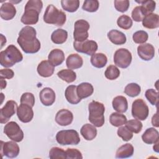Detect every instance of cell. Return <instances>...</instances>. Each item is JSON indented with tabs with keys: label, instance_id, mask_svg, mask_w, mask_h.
Listing matches in <instances>:
<instances>
[{
	"label": "cell",
	"instance_id": "cell-45",
	"mask_svg": "<svg viewBox=\"0 0 159 159\" xmlns=\"http://www.w3.org/2000/svg\"><path fill=\"white\" fill-rule=\"evenodd\" d=\"M145 15L144 14L141 6L135 7L132 12V18L135 22L142 21Z\"/></svg>",
	"mask_w": 159,
	"mask_h": 159
},
{
	"label": "cell",
	"instance_id": "cell-11",
	"mask_svg": "<svg viewBox=\"0 0 159 159\" xmlns=\"http://www.w3.org/2000/svg\"><path fill=\"white\" fill-rule=\"evenodd\" d=\"M73 47L78 52L85 53L88 55H92L97 51L98 46L95 41L86 40L82 42L74 41Z\"/></svg>",
	"mask_w": 159,
	"mask_h": 159
},
{
	"label": "cell",
	"instance_id": "cell-17",
	"mask_svg": "<svg viewBox=\"0 0 159 159\" xmlns=\"http://www.w3.org/2000/svg\"><path fill=\"white\" fill-rule=\"evenodd\" d=\"M41 102L46 106H51L55 101V91L50 88H44L41 90L39 94Z\"/></svg>",
	"mask_w": 159,
	"mask_h": 159
},
{
	"label": "cell",
	"instance_id": "cell-46",
	"mask_svg": "<svg viewBox=\"0 0 159 159\" xmlns=\"http://www.w3.org/2000/svg\"><path fill=\"white\" fill-rule=\"evenodd\" d=\"M20 103L26 104L32 107L35 104V97L31 93H24L20 97Z\"/></svg>",
	"mask_w": 159,
	"mask_h": 159
},
{
	"label": "cell",
	"instance_id": "cell-24",
	"mask_svg": "<svg viewBox=\"0 0 159 159\" xmlns=\"http://www.w3.org/2000/svg\"><path fill=\"white\" fill-rule=\"evenodd\" d=\"M142 25L144 27L153 29L159 27V16L157 14L150 13L145 16L142 20Z\"/></svg>",
	"mask_w": 159,
	"mask_h": 159
},
{
	"label": "cell",
	"instance_id": "cell-39",
	"mask_svg": "<svg viewBox=\"0 0 159 159\" xmlns=\"http://www.w3.org/2000/svg\"><path fill=\"white\" fill-rule=\"evenodd\" d=\"M125 127L132 132L138 134L142 129V122L137 119H131L126 122Z\"/></svg>",
	"mask_w": 159,
	"mask_h": 159
},
{
	"label": "cell",
	"instance_id": "cell-37",
	"mask_svg": "<svg viewBox=\"0 0 159 159\" xmlns=\"http://www.w3.org/2000/svg\"><path fill=\"white\" fill-rule=\"evenodd\" d=\"M117 24L121 29L128 30L132 26L133 22L129 16L127 15H122L117 19Z\"/></svg>",
	"mask_w": 159,
	"mask_h": 159
},
{
	"label": "cell",
	"instance_id": "cell-27",
	"mask_svg": "<svg viewBox=\"0 0 159 159\" xmlns=\"http://www.w3.org/2000/svg\"><path fill=\"white\" fill-rule=\"evenodd\" d=\"M113 108L120 113L125 112L128 109V102L126 98L122 96H117L112 100Z\"/></svg>",
	"mask_w": 159,
	"mask_h": 159
},
{
	"label": "cell",
	"instance_id": "cell-16",
	"mask_svg": "<svg viewBox=\"0 0 159 159\" xmlns=\"http://www.w3.org/2000/svg\"><path fill=\"white\" fill-rule=\"evenodd\" d=\"M73 120V113L67 109H62L55 116L56 122L61 126H66L71 124Z\"/></svg>",
	"mask_w": 159,
	"mask_h": 159
},
{
	"label": "cell",
	"instance_id": "cell-2",
	"mask_svg": "<svg viewBox=\"0 0 159 159\" xmlns=\"http://www.w3.org/2000/svg\"><path fill=\"white\" fill-rule=\"evenodd\" d=\"M43 7L40 0H29L25 6V10L20 21L25 25H34L39 20V14Z\"/></svg>",
	"mask_w": 159,
	"mask_h": 159
},
{
	"label": "cell",
	"instance_id": "cell-29",
	"mask_svg": "<svg viewBox=\"0 0 159 159\" xmlns=\"http://www.w3.org/2000/svg\"><path fill=\"white\" fill-rule=\"evenodd\" d=\"M134 148L130 143H125L120 146L116 151V157L117 158H126L132 157Z\"/></svg>",
	"mask_w": 159,
	"mask_h": 159
},
{
	"label": "cell",
	"instance_id": "cell-38",
	"mask_svg": "<svg viewBox=\"0 0 159 159\" xmlns=\"http://www.w3.org/2000/svg\"><path fill=\"white\" fill-rule=\"evenodd\" d=\"M106 78L109 80H114L120 76V70L115 65H109L104 72Z\"/></svg>",
	"mask_w": 159,
	"mask_h": 159
},
{
	"label": "cell",
	"instance_id": "cell-51",
	"mask_svg": "<svg viewBox=\"0 0 159 159\" xmlns=\"http://www.w3.org/2000/svg\"><path fill=\"white\" fill-rule=\"evenodd\" d=\"M158 142H157L155 143V146H153V150H154L155 152H158Z\"/></svg>",
	"mask_w": 159,
	"mask_h": 159
},
{
	"label": "cell",
	"instance_id": "cell-19",
	"mask_svg": "<svg viewBox=\"0 0 159 159\" xmlns=\"http://www.w3.org/2000/svg\"><path fill=\"white\" fill-rule=\"evenodd\" d=\"M37 70L40 76L47 78L53 74L55 66L52 65L48 60H43L39 64Z\"/></svg>",
	"mask_w": 159,
	"mask_h": 159
},
{
	"label": "cell",
	"instance_id": "cell-23",
	"mask_svg": "<svg viewBox=\"0 0 159 159\" xmlns=\"http://www.w3.org/2000/svg\"><path fill=\"white\" fill-rule=\"evenodd\" d=\"M107 37L114 45H123L126 42L125 35L117 30L112 29L107 33Z\"/></svg>",
	"mask_w": 159,
	"mask_h": 159
},
{
	"label": "cell",
	"instance_id": "cell-48",
	"mask_svg": "<svg viewBox=\"0 0 159 159\" xmlns=\"http://www.w3.org/2000/svg\"><path fill=\"white\" fill-rule=\"evenodd\" d=\"M66 158H71V159H82L83 156L78 150L76 148H67L65 151Z\"/></svg>",
	"mask_w": 159,
	"mask_h": 159
},
{
	"label": "cell",
	"instance_id": "cell-40",
	"mask_svg": "<svg viewBox=\"0 0 159 159\" xmlns=\"http://www.w3.org/2000/svg\"><path fill=\"white\" fill-rule=\"evenodd\" d=\"M99 6V1L97 0H86L83 2L82 9L89 12H96Z\"/></svg>",
	"mask_w": 159,
	"mask_h": 159
},
{
	"label": "cell",
	"instance_id": "cell-6",
	"mask_svg": "<svg viewBox=\"0 0 159 159\" xmlns=\"http://www.w3.org/2000/svg\"><path fill=\"white\" fill-rule=\"evenodd\" d=\"M56 140L61 145H77L80 142V138L75 130H63L57 132Z\"/></svg>",
	"mask_w": 159,
	"mask_h": 159
},
{
	"label": "cell",
	"instance_id": "cell-50",
	"mask_svg": "<svg viewBox=\"0 0 159 159\" xmlns=\"http://www.w3.org/2000/svg\"><path fill=\"white\" fill-rule=\"evenodd\" d=\"M6 84H7L6 81L3 79H1V89H3L4 88H5L6 87Z\"/></svg>",
	"mask_w": 159,
	"mask_h": 159
},
{
	"label": "cell",
	"instance_id": "cell-21",
	"mask_svg": "<svg viewBox=\"0 0 159 159\" xmlns=\"http://www.w3.org/2000/svg\"><path fill=\"white\" fill-rule=\"evenodd\" d=\"M159 134L153 127L147 129L142 135L143 142L147 144H153L158 142Z\"/></svg>",
	"mask_w": 159,
	"mask_h": 159
},
{
	"label": "cell",
	"instance_id": "cell-35",
	"mask_svg": "<svg viewBox=\"0 0 159 159\" xmlns=\"http://www.w3.org/2000/svg\"><path fill=\"white\" fill-rule=\"evenodd\" d=\"M141 92L140 86L135 83L128 84L124 88V93L127 96L134 98L137 96Z\"/></svg>",
	"mask_w": 159,
	"mask_h": 159
},
{
	"label": "cell",
	"instance_id": "cell-5",
	"mask_svg": "<svg viewBox=\"0 0 159 159\" xmlns=\"http://www.w3.org/2000/svg\"><path fill=\"white\" fill-rule=\"evenodd\" d=\"M43 21L49 24L62 26L66 22V14L52 4L48 5L43 14Z\"/></svg>",
	"mask_w": 159,
	"mask_h": 159
},
{
	"label": "cell",
	"instance_id": "cell-34",
	"mask_svg": "<svg viewBox=\"0 0 159 159\" xmlns=\"http://www.w3.org/2000/svg\"><path fill=\"white\" fill-rule=\"evenodd\" d=\"M62 8L68 12H75L80 6V1L78 0H62L61 1Z\"/></svg>",
	"mask_w": 159,
	"mask_h": 159
},
{
	"label": "cell",
	"instance_id": "cell-36",
	"mask_svg": "<svg viewBox=\"0 0 159 159\" xmlns=\"http://www.w3.org/2000/svg\"><path fill=\"white\" fill-rule=\"evenodd\" d=\"M136 2L141 4L142 9L145 16H147L148 14L152 13V12L155 9L156 2L154 1L146 0V1H139Z\"/></svg>",
	"mask_w": 159,
	"mask_h": 159
},
{
	"label": "cell",
	"instance_id": "cell-42",
	"mask_svg": "<svg viewBox=\"0 0 159 159\" xmlns=\"http://www.w3.org/2000/svg\"><path fill=\"white\" fill-rule=\"evenodd\" d=\"M117 135L122 139L124 141L127 142L132 139L133 137V134L132 132L128 129L125 126H122L119 127V128L117 129Z\"/></svg>",
	"mask_w": 159,
	"mask_h": 159
},
{
	"label": "cell",
	"instance_id": "cell-3",
	"mask_svg": "<svg viewBox=\"0 0 159 159\" xmlns=\"http://www.w3.org/2000/svg\"><path fill=\"white\" fill-rule=\"evenodd\" d=\"M23 56L20 50L14 45H9L0 52V63L5 68H9L21 61Z\"/></svg>",
	"mask_w": 159,
	"mask_h": 159
},
{
	"label": "cell",
	"instance_id": "cell-30",
	"mask_svg": "<svg viewBox=\"0 0 159 159\" xmlns=\"http://www.w3.org/2000/svg\"><path fill=\"white\" fill-rule=\"evenodd\" d=\"M91 65L98 68H103L107 62V58L102 53H94L90 59Z\"/></svg>",
	"mask_w": 159,
	"mask_h": 159
},
{
	"label": "cell",
	"instance_id": "cell-9",
	"mask_svg": "<svg viewBox=\"0 0 159 159\" xmlns=\"http://www.w3.org/2000/svg\"><path fill=\"white\" fill-rule=\"evenodd\" d=\"M132 115L137 120H145L149 113L148 106L142 99H137L135 100L132 105Z\"/></svg>",
	"mask_w": 159,
	"mask_h": 159
},
{
	"label": "cell",
	"instance_id": "cell-4",
	"mask_svg": "<svg viewBox=\"0 0 159 159\" xmlns=\"http://www.w3.org/2000/svg\"><path fill=\"white\" fill-rule=\"evenodd\" d=\"M88 120L95 127H101L104 124L105 107L100 102L93 101L88 105Z\"/></svg>",
	"mask_w": 159,
	"mask_h": 159
},
{
	"label": "cell",
	"instance_id": "cell-28",
	"mask_svg": "<svg viewBox=\"0 0 159 159\" xmlns=\"http://www.w3.org/2000/svg\"><path fill=\"white\" fill-rule=\"evenodd\" d=\"M80 133L85 140H92L97 135V129L94 125L86 124L81 128Z\"/></svg>",
	"mask_w": 159,
	"mask_h": 159
},
{
	"label": "cell",
	"instance_id": "cell-13",
	"mask_svg": "<svg viewBox=\"0 0 159 159\" xmlns=\"http://www.w3.org/2000/svg\"><path fill=\"white\" fill-rule=\"evenodd\" d=\"M19 147L14 141H9L4 142L1 141V153L2 156L13 158L18 156L19 153Z\"/></svg>",
	"mask_w": 159,
	"mask_h": 159
},
{
	"label": "cell",
	"instance_id": "cell-44",
	"mask_svg": "<svg viewBox=\"0 0 159 159\" xmlns=\"http://www.w3.org/2000/svg\"><path fill=\"white\" fill-rule=\"evenodd\" d=\"M145 97L152 105H157L158 101V93L153 89H149L145 91Z\"/></svg>",
	"mask_w": 159,
	"mask_h": 159
},
{
	"label": "cell",
	"instance_id": "cell-31",
	"mask_svg": "<svg viewBox=\"0 0 159 159\" xmlns=\"http://www.w3.org/2000/svg\"><path fill=\"white\" fill-rule=\"evenodd\" d=\"M68 38V32L63 29H58L53 31L51 35V40L55 44L65 43Z\"/></svg>",
	"mask_w": 159,
	"mask_h": 159
},
{
	"label": "cell",
	"instance_id": "cell-12",
	"mask_svg": "<svg viewBox=\"0 0 159 159\" xmlns=\"http://www.w3.org/2000/svg\"><path fill=\"white\" fill-rule=\"evenodd\" d=\"M17 104L12 100L7 101L0 110V122L6 123L17 110Z\"/></svg>",
	"mask_w": 159,
	"mask_h": 159
},
{
	"label": "cell",
	"instance_id": "cell-18",
	"mask_svg": "<svg viewBox=\"0 0 159 159\" xmlns=\"http://www.w3.org/2000/svg\"><path fill=\"white\" fill-rule=\"evenodd\" d=\"M16 14V9L11 2L2 4L0 8L1 17L5 20H9L13 19Z\"/></svg>",
	"mask_w": 159,
	"mask_h": 159
},
{
	"label": "cell",
	"instance_id": "cell-10",
	"mask_svg": "<svg viewBox=\"0 0 159 159\" xmlns=\"http://www.w3.org/2000/svg\"><path fill=\"white\" fill-rule=\"evenodd\" d=\"M4 133L8 138L16 142H20L24 139L23 131L17 123L14 121H11L6 124L4 127Z\"/></svg>",
	"mask_w": 159,
	"mask_h": 159
},
{
	"label": "cell",
	"instance_id": "cell-7",
	"mask_svg": "<svg viewBox=\"0 0 159 159\" xmlns=\"http://www.w3.org/2000/svg\"><path fill=\"white\" fill-rule=\"evenodd\" d=\"M89 24L84 19H80L75 22L73 37L75 42H82L87 40L89 37L88 30Z\"/></svg>",
	"mask_w": 159,
	"mask_h": 159
},
{
	"label": "cell",
	"instance_id": "cell-41",
	"mask_svg": "<svg viewBox=\"0 0 159 159\" xmlns=\"http://www.w3.org/2000/svg\"><path fill=\"white\" fill-rule=\"evenodd\" d=\"M132 39L136 43H145L148 39V35L144 30H139L133 34Z\"/></svg>",
	"mask_w": 159,
	"mask_h": 159
},
{
	"label": "cell",
	"instance_id": "cell-1",
	"mask_svg": "<svg viewBox=\"0 0 159 159\" xmlns=\"http://www.w3.org/2000/svg\"><path fill=\"white\" fill-rule=\"evenodd\" d=\"M36 30L31 26H25L19 33L17 42L26 53H35L39 51L41 45L36 37Z\"/></svg>",
	"mask_w": 159,
	"mask_h": 159
},
{
	"label": "cell",
	"instance_id": "cell-8",
	"mask_svg": "<svg viewBox=\"0 0 159 159\" xmlns=\"http://www.w3.org/2000/svg\"><path fill=\"white\" fill-rule=\"evenodd\" d=\"M132 57L130 52L126 48H121L117 50L114 55L115 65L121 68H127L131 63Z\"/></svg>",
	"mask_w": 159,
	"mask_h": 159
},
{
	"label": "cell",
	"instance_id": "cell-20",
	"mask_svg": "<svg viewBox=\"0 0 159 159\" xmlns=\"http://www.w3.org/2000/svg\"><path fill=\"white\" fill-rule=\"evenodd\" d=\"M49 62L54 66L61 65L65 60L64 52L58 48L52 50L48 56Z\"/></svg>",
	"mask_w": 159,
	"mask_h": 159
},
{
	"label": "cell",
	"instance_id": "cell-26",
	"mask_svg": "<svg viewBox=\"0 0 159 159\" xmlns=\"http://www.w3.org/2000/svg\"><path fill=\"white\" fill-rule=\"evenodd\" d=\"M76 88L77 86L75 85H70L65 89V96L66 99L71 104H77L81 100L77 94Z\"/></svg>",
	"mask_w": 159,
	"mask_h": 159
},
{
	"label": "cell",
	"instance_id": "cell-49",
	"mask_svg": "<svg viewBox=\"0 0 159 159\" xmlns=\"http://www.w3.org/2000/svg\"><path fill=\"white\" fill-rule=\"evenodd\" d=\"M14 71L9 68L1 69L0 70V78L1 79H11L14 77Z\"/></svg>",
	"mask_w": 159,
	"mask_h": 159
},
{
	"label": "cell",
	"instance_id": "cell-43",
	"mask_svg": "<svg viewBox=\"0 0 159 159\" xmlns=\"http://www.w3.org/2000/svg\"><path fill=\"white\" fill-rule=\"evenodd\" d=\"M49 158L52 159L66 158L65 151L57 147H52L49 152Z\"/></svg>",
	"mask_w": 159,
	"mask_h": 159
},
{
	"label": "cell",
	"instance_id": "cell-22",
	"mask_svg": "<svg viewBox=\"0 0 159 159\" xmlns=\"http://www.w3.org/2000/svg\"><path fill=\"white\" fill-rule=\"evenodd\" d=\"M94 92V88L91 83L84 82L77 86L76 93L78 97L82 99L90 96Z\"/></svg>",
	"mask_w": 159,
	"mask_h": 159
},
{
	"label": "cell",
	"instance_id": "cell-32",
	"mask_svg": "<svg viewBox=\"0 0 159 159\" xmlns=\"http://www.w3.org/2000/svg\"><path fill=\"white\" fill-rule=\"evenodd\" d=\"M57 76L63 81L70 83L75 81L76 74L70 69H63L57 73Z\"/></svg>",
	"mask_w": 159,
	"mask_h": 159
},
{
	"label": "cell",
	"instance_id": "cell-14",
	"mask_svg": "<svg viewBox=\"0 0 159 159\" xmlns=\"http://www.w3.org/2000/svg\"><path fill=\"white\" fill-rule=\"evenodd\" d=\"M17 115L21 122L24 123L29 122L34 117L32 107L28 104L20 103L17 110Z\"/></svg>",
	"mask_w": 159,
	"mask_h": 159
},
{
	"label": "cell",
	"instance_id": "cell-25",
	"mask_svg": "<svg viewBox=\"0 0 159 159\" xmlns=\"http://www.w3.org/2000/svg\"><path fill=\"white\" fill-rule=\"evenodd\" d=\"M83 60L82 57L77 54L73 53L70 55L66 60V65L68 69L75 70L81 68L83 66Z\"/></svg>",
	"mask_w": 159,
	"mask_h": 159
},
{
	"label": "cell",
	"instance_id": "cell-47",
	"mask_svg": "<svg viewBox=\"0 0 159 159\" xmlns=\"http://www.w3.org/2000/svg\"><path fill=\"white\" fill-rule=\"evenodd\" d=\"M130 2L128 0L124 1H119L115 0L114 1V7L117 11L120 12H124L127 11L129 7Z\"/></svg>",
	"mask_w": 159,
	"mask_h": 159
},
{
	"label": "cell",
	"instance_id": "cell-33",
	"mask_svg": "<svg viewBox=\"0 0 159 159\" xmlns=\"http://www.w3.org/2000/svg\"><path fill=\"white\" fill-rule=\"evenodd\" d=\"M109 122L114 127H120L125 124L127 117L125 115L120 112H113L109 117Z\"/></svg>",
	"mask_w": 159,
	"mask_h": 159
},
{
	"label": "cell",
	"instance_id": "cell-15",
	"mask_svg": "<svg viewBox=\"0 0 159 159\" xmlns=\"http://www.w3.org/2000/svg\"><path fill=\"white\" fill-rule=\"evenodd\" d=\"M137 53L139 57L145 61L152 60L155 56L154 47L150 43H143L137 47Z\"/></svg>",
	"mask_w": 159,
	"mask_h": 159
}]
</instances>
